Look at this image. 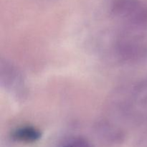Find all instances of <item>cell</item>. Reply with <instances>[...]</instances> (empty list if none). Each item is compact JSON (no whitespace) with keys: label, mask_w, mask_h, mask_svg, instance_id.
<instances>
[{"label":"cell","mask_w":147,"mask_h":147,"mask_svg":"<svg viewBox=\"0 0 147 147\" xmlns=\"http://www.w3.org/2000/svg\"><path fill=\"white\" fill-rule=\"evenodd\" d=\"M109 9L113 17L134 30H147V5L140 0H111Z\"/></svg>","instance_id":"obj_1"},{"label":"cell","mask_w":147,"mask_h":147,"mask_svg":"<svg viewBox=\"0 0 147 147\" xmlns=\"http://www.w3.org/2000/svg\"><path fill=\"white\" fill-rule=\"evenodd\" d=\"M1 86L13 98L19 101H24L27 97L28 88L21 70L11 62L1 60L0 65Z\"/></svg>","instance_id":"obj_2"},{"label":"cell","mask_w":147,"mask_h":147,"mask_svg":"<svg viewBox=\"0 0 147 147\" xmlns=\"http://www.w3.org/2000/svg\"><path fill=\"white\" fill-rule=\"evenodd\" d=\"M114 51L118 58L128 63H138L147 60V45L139 37L124 35L116 40Z\"/></svg>","instance_id":"obj_3"},{"label":"cell","mask_w":147,"mask_h":147,"mask_svg":"<svg viewBox=\"0 0 147 147\" xmlns=\"http://www.w3.org/2000/svg\"><path fill=\"white\" fill-rule=\"evenodd\" d=\"M94 131L98 139L109 146H119L126 139L124 131L107 119L98 121L94 126Z\"/></svg>","instance_id":"obj_4"},{"label":"cell","mask_w":147,"mask_h":147,"mask_svg":"<svg viewBox=\"0 0 147 147\" xmlns=\"http://www.w3.org/2000/svg\"><path fill=\"white\" fill-rule=\"evenodd\" d=\"M41 136V131L32 126H20L11 134V138L14 142L25 144L34 143L40 140Z\"/></svg>","instance_id":"obj_5"},{"label":"cell","mask_w":147,"mask_h":147,"mask_svg":"<svg viewBox=\"0 0 147 147\" xmlns=\"http://www.w3.org/2000/svg\"><path fill=\"white\" fill-rule=\"evenodd\" d=\"M131 100L138 109L147 111V78L134 86L130 93Z\"/></svg>","instance_id":"obj_6"},{"label":"cell","mask_w":147,"mask_h":147,"mask_svg":"<svg viewBox=\"0 0 147 147\" xmlns=\"http://www.w3.org/2000/svg\"><path fill=\"white\" fill-rule=\"evenodd\" d=\"M57 147H94L87 139L82 136H73L63 141Z\"/></svg>","instance_id":"obj_7"},{"label":"cell","mask_w":147,"mask_h":147,"mask_svg":"<svg viewBox=\"0 0 147 147\" xmlns=\"http://www.w3.org/2000/svg\"><path fill=\"white\" fill-rule=\"evenodd\" d=\"M139 147H147V133L144 134L140 136L137 142Z\"/></svg>","instance_id":"obj_8"}]
</instances>
